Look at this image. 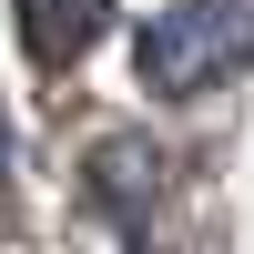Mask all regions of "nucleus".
<instances>
[{"instance_id":"1","label":"nucleus","mask_w":254,"mask_h":254,"mask_svg":"<svg viewBox=\"0 0 254 254\" xmlns=\"http://www.w3.org/2000/svg\"><path fill=\"white\" fill-rule=\"evenodd\" d=\"M244 0H163V10H142V31H132V71H142V92H163V102H203V92H224V81L244 71Z\"/></svg>"},{"instance_id":"2","label":"nucleus","mask_w":254,"mask_h":254,"mask_svg":"<svg viewBox=\"0 0 254 254\" xmlns=\"http://www.w3.org/2000/svg\"><path fill=\"white\" fill-rule=\"evenodd\" d=\"M10 20H20V51H31V61L71 71V61H81V51L102 41L112 0H10Z\"/></svg>"},{"instance_id":"3","label":"nucleus","mask_w":254,"mask_h":254,"mask_svg":"<svg viewBox=\"0 0 254 254\" xmlns=\"http://www.w3.org/2000/svg\"><path fill=\"white\" fill-rule=\"evenodd\" d=\"M92 193H112V214H122V224H142V214H153V193H163L153 142H132V132L92 142Z\"/></svg>"}]
</instances>
